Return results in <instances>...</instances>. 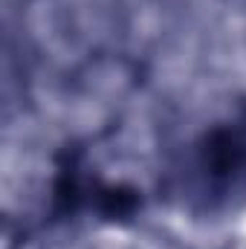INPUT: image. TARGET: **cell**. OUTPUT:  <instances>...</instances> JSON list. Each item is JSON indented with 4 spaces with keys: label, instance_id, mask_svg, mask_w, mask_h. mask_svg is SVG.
Here are the masks:
<instances>
[{
    "label": "cell",
    "instance_id": "obj_1",
    "mask_svg": "<svg viewBox=\"0 0 246 249\" xmlns=\"http://www.w3.org/2000/svg\"><path fill=\"white\" fill-rule=\"evenodd\" d=\"M194 188L209 206L246 197V105L203 133L194 151Z\"/></svg>",
    "mask_w": 246,
    "mask_h": 249
}]
</instances>
